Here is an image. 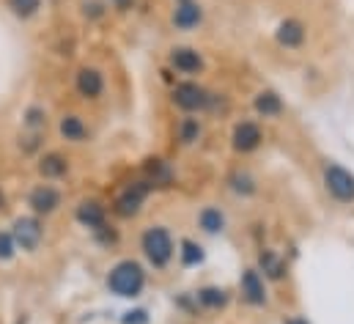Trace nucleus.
Returning a JSON list of instances; mask_svg holds the SVG:
<instances>
[{
    "instance_id": "1",
    "label": "nucleus",
    "mask_w": 354,
    "mask_h": 324,
    "mask_svg": "<svg viewBox=\"0 0 354 324\" xmlns=\"http://www.w3.org/2000/svg\"><path fill=\"white\" fill-rule=\"evenodd\" d=\"M104 283H107L110 294H115V297H121V300H135V297H140L143 289H146V269H143V264L135 261V258H121L118 264L110 267Z\"/></svg>"
},
{
    "instance_id": "2",
    "label": "nucleus",
    "mask_w": 354,
    "mask_h": 324,
    "mask_svg": "<svg viewBox=\"0 0 354 324\" xmlns=\"http://www.w3.org/2000/svg\"><path fill=\"white\" fill-rule=\"evenodd\" d=\"M140 250L154 269H165L176 255V242L165 226H149L140 234Z\"/></svg>"
},
{
    "instance_id": "3",
    "label": "nucleus",
    "mask_w": 354,
    "mask_h": 324,
    "mask_svg": "<svg viewBox=\"0 0 354 324\" xmlns=\"http://www.w3.org/2000/svg\"><path fill=\"white\" fill-rule=\"evenodd\" d=\"M171 99H174V105H176L178 110H184V113L192 116V113H206V110H212L217 96H214L209 88H203L201 82L184 80L174 88Z\"/></svg>"
},
{
    "instance_id": "4",
    "label": "nucleus",
    "mask_w": 354,
    "mask_h": 324,
    "mask_svg": "<svg viewBox=\"0 0 354 324\" xmlns=\"http://www.w3.org/2000/svg\"><path fill=\"white\" fill-rule=\"evenodd\" d=\"M149 192H151V184H149L146 179L127 184V187L115 195V201H113V215H115V217H124V220L138 217V215L143 212V204H146Z\"/></svg>"
},
{
    "instance_id": "5",
    "label": "nucleus",
    "mask_w": 354,
    "mask_h": 324,
    "mask_svg": "<svg viewBox=\"0 0 354 324\" xmlns=\"http://www.w3.org/2000/svg\"><path fill=\"white\" fill-rule=\"evenodd\" d=\"M324 190L338 204H354V173L338 162H330L324 168Z\"/></svg>"
},
{
    "instance_id": "6",
    "label": "nucleus",
    "mask_w": 354,
    "mask_h": 324,
    "mask_svg": "<svg viewBox=\"0 0 354 324\" xmlns=\"http://www.w3.org/2000/svg\"><path fill=\"white\" fill-rule=\"evenodd\" d=\"M11 237L17 242V250H25V253H36L39 244L44 240V226H41V217L36 215H25V217H17L14 226H11Z\"/></svg>"
},
{
    "instance_id": "7",
    "label": "nucleus",
    "mask_w": 354,
    "mask_h": 324,
    "mask_svg": "<svg viewBox=\"0 0 354 324\" xmlns=\"http://www.w3.org/2000/svg\"><path fill=\"white\" fill-rule=\"evenodd\" d=\"M64 204V192L55 187V184H36L30 192H28V209L30 215L36 217H50L61 209Z\"/></svg>"
},
{
    "instance_id": "8",
    "label": "nucleus",
    "mask_w": 354,
    "mask_h": 324,
    "mask_svg": "<svg viewBox=\"0 0 354 324\" xmlns=\"http://www.w3.org/2000/svg\"><path fill=\"white\" fill-rule=\"evenodd\" d=\"M264 143V129L256 121H239L231 132V149L236 154H253Z\"/></svg>"
},
{
    "instance_id": "9",
    "label": "nucleus",
    "mask_w": 354,
    "mask_h": 324,
    "mask_svg": "<svg viewBox=\"0 0 354 324\" xmlns=\"http://www.w3.org/2000/svg\"><path fill=\"white\" fill-rule=\"evenodd\" d=\"M75 91H77L80 99L96 102L104 93V75H102V69H96V66H80L75 72Z\"/></svg>"
},
{
    "instance_id": "10",
    "label": "nucleus",
    "mask_w": 354,
    "mask_h": 324,
    "mask_svg": "<svg viewBox=\"0 0 354 324\" xmlns=\"http://www.w3.org/2000/svg\"><path fill=\"white\" fill-rule=\"evenodd\" d=\"M239 291H242V300H245L248 305H253V308H264L266 303H269L264 278H261V272L253 269V267L242 272V278H239Z\"/></svg>"
},
{
    "instance_id": "11",
    "label": "nucleus",
    "mask_w": 354,
    "mask_h": 324,
    "mask_svg": "<svg viewBox=\"0 0 354 324\" xmlns=\"http://www.w3.org/2000/svg\"><path fill=\"white\" fill-rule=\"evenodd\" d=\"M75 220L88 228V231H96L99 226L107 223V206L99 201V198H83L77 206H75Z\"/></svg>"
},
{
    "instance_id": "12",
    "label": "nucleus",
    "mask_w": 354,
    "mask_h": 324,
    "mask_svg": "<svg viewBox=\"0 0 354 324\" xmlns=\"http://www.w3.org/2000/svg\"><path fill=\"white\" fill-rule=\"evenodd\" d=\"M36 170H39V176L44 181H58V179H66L69 176L72 162H69L66 154H61V152H44L39 157V162H36Z\"/></svg>"
},
{
    "instance_id": "13",
    "label": "nucleus",
    "mask_w": 354,
    "mask_h": 324,
    "mask_svg": "<svg viewBox=\"0 0 354 324\" xmlns=\"http://www.w3.org/2000/svg\"><path fill=\"white\" fill-rule=\"evenodd\" d=\"M171 66L181 75H201L206 69V61L195 47H174L171 50Z\"/></svg>"
},
{
    "instance_id": "14",
    "label": "nucleus",
    "mask_w": 354,
    "mask_h": 324,
    "mask_svg": "<svg viewBox=\"0 0 354 324\" xmlns=\"http://www.w3.org/2000/svg\"><path fill=\"white\" fill-rule=\"evenodd\" d=\"M58 135L66 141V143H86L91 138L88 124L83 121V116L77 113H64L61 121H58Z\"/></svg>"
},
{
    "instance_id": "15",
    "label": "nucleus",
    "mask_w": 354,
    "mask_h": 324,
    "mask_svg": "<svg viewBox=\"0 0 354 324\" xmlns=\"http://www.w3.org/2000/svg\"><path fill=\"white\" fill-rule=\"evenodd\" d=\"M305 36H308L305 25H302L299 19H294V17L283 19V22L277 25V30H274L277 44L286 47V50H297V47H302V44H305Z\"/></svg>"
},
{
    "instance_id": "16",
    "label": "nucleus",
    "mask_w": 354,
    "mask_h": 324,
    "mask_svg": "<svg viewBox=\"0 0 354 324\" xmlns=\"http://www.w3.org/2000/svg\"><path fill=\"white\" fill-rule=\"evenodd\" d=\"M171 22H174L176 30H195V28L203 22V8H201L195 0L176 3V11H174Z\"/></svg>"
},
{
    "instance_id": "17",
    "label": "nucleus",
    "mask_w": 354,
    "mask_h": 324,
    "mask_svg": "<svg viewBox=\"0 0 354 324\" xmlns=\"http://www.w3.org/2000/svg\"><path fill=\"white\" fill-rule=\"evenodd\" d=\"M195 300L201 308L206 311H223L228 303H231V294L223 289V286H201L195 291Z\"/></svg>"
},
{
    "instance_id": "18",
    "label": "nucleus",
    "mask_w": 354,
    "mask_h": 324,
    "mask_svg": "<svg viewBox=\"0 0 354 324\" xmlns=\"http://www.w3.org/2000/svg\"><path fill=\"white\" fill-rule=\"evenodd\" d=\"M253 110L261 116V118H277L283 110H286V105H283V99H280V93L277 91H259L256 93V99H253Z\"/></svg>"
},
{
    "instance_id": "19",
    "label": "nucleus",
    "mask_w": 354,
    "mask_h": 324,
    "mask_svg": "<svg viewBox=\"0 0 354 324\" xmlns=\"http://www.w3.org/2000/svg\"><path fill=\"white\" fill-rule=\"evenodd\" d=\"M143 173H146V181L151 184V190H154V187H171V184H174V170H171V165L165 160H160V157L146 160Z\"/></svg>"
},
{
    "instance_id": "20",
    "label": "nucleus",
    "mask_w": 354,
    "mask_h": 324,
    "mask_svg": "<svg viewBox=\"0 0 354 324\" xmlns=\"http://www.w3.org/2000/svg\"><path fill=\"white\" fill-rule=\"evenodd\" d=\"M259 272H261L264 280H283L286 278V261L274 250L264 247L259 253Z\"/></svg>"
},
{
    "instance_id": "21",
    "label": "nucleus",
    "mask_w": 354,
    "mask_h": 324,
    "mask_svg": "<svg viewBox=\"0 0 354 324\" xmlns=\"http://www.w3.org/2000/svg\"><path fill=\"white\" fill-rule=\"evenodd\" d=\"M225 212L220 209V206H203L201 209V215H198V226H201V231L203 234H209V237H217V234H223L225 231Z\"/></svg>"
},
{
    "instance_id": "22",
    "label": "nucleus",
    "mask_w": 354,
    "mask_h": 324,
    "mask_svg": "<svg viewBox=\"0 0 354 324\" xmlns=\"http://www.w3.org/2000/svg\"><path fill=\"white\" fill-rule=\"evenodd\" d=\"M228 187H231V192H236V195H242V198H250V195H256V190H259L256 179H253L248 170H234V173L228 176Z\"/></svg>"
},
{
    "instance_id": "23",
    "label": "nucleus",
    "mask_w": 354,
    "mask_h": 324,
    "mask_svg": "<svg viewBox=\"0 0 354 324\" xmlns=\"http://www.w3.org/2000/svg\"><path fill=\"white\" fill-rule=\"evenodd\" d=\"M3 3H6V8H8L17 19L28 22V19H33V17L41 11V3H44V0H3Z\"/></svg>"
},
{
    "instance_id": "24",
    "label": "nucleus",
    "mask_w": 354,
    "mask_h": 324,
    "mask_svg": "<svg viewBox=\"0 0 354 324\" xmlns=\"http://www.w3.org/2000/svg\"><path fill=\"white\" fill-rule=\"evenodd\" d=\"M178 141L184 143V146H192V143H198V138H201V132H203V127H201V118H195V116H184L181 121H178Z\"/></svg>"
},
{
    "instance_id": "25",
    "label": "nucleus",
    "mask_w": 354,
    "mask_h": 324,
    "mask_svg": "<svg viewBox=\"0 0 354 324\" xmlns=\"http://www.w3.org/2000/svg\"><path fill=\"white\" fill-rule=\"evenodd\" d=\"M22 127L28 132H44L47 129V110L41 105H30L25 113H22Z\"/></svg>"
},
{
    "instance_id": "26",
    "label": "nucleus",
    "mask_w": 354,
    "mask_h": 324,
    "mask_svg": "<svg viewBox=\"0 0 354 324\" xmlns=\"http://www.w3.org/2000/svg\"><path fill=\"white\" fill-rule=\"evenodd\" d=\"M178 247H181V250H178V258H181L184 267H198V264H203V247H201L198 242H192V240H181Z\"/></svg>"
},
{
    "instance_id": "27",
    "label": "nucleus",
    "mask_w": 354,
    "mask_h": 324,
    "mask_svg": "<svg viewBox=\"0 0 354 324\" xmlns=\"http://www.w3.org/2000/svg\"><path fill=\"white\" fill-rule=\"evenodd\" d=\"M93 240L102 244V247H113V244H118V231L110 223H104V226H99L93 231Z\"/></svg>"
},
{
    "instance_id": "28",
    "label": "nucleus",
    "mask_w": 354,
    "mask_h": 324,
    "mask_svg": "<svg viewBox=\"0 0 354 324\" xmlns=\"http://www.w3.org/2000/svg\"><path fill=\"white\" fill-rule=\"evenodd\" d=\"M17 253V242L11 237V231H0V261H11Z\"/></svg>"
},
{
    "instance_id": "29",
    "label": "nucleus",
    "mask_w": 354,
    "mask_h": 324,
    "mask_svg": "<svg viewBox=\"0 0 354 324\" xmlns=\"http://www.w3.org/2000/svg\"><path fill=\"white\" fill-rule=\"evenodd\" d=\"M83 14L88 19H102L107 14V6L102 0H83Z\"/></svg>"
},
{
    "instance_id": "30",
    "label": "nucleus",
    "mask_w": 354,
    "mask_h": 324,
    "mask_svg": "<svg viewBox=\"0 0 354 324\" xmlns=\"http://www.w3.org/2000/svg\"><path fill=\"white\" fill-rule=\"evenodd\" d=\"M121 324H149V314L143 308H135V311H127Z\"/></svg>"
},
{
    "instance_id": "31",
    "label": "nucleus",
    "mask_w": 354,
    "mask_h": 324,
    "mask_svg": "<svg viewBox=\"0 0 354 324\" xmlns=\"http://www.w3.org/2000/svg\"><path fill=\"white\" fill-rule=\"evenodd\" d=\"M113 6H115V8H129L132 0H113Z\"/></svg>"
},
{
    "instance_id": "32",
    "label": "nucleus",
    "mask_w": 354,
    "mask_h": 324,
    "mask_svg": "<svg viewBox=\"0 0 354 324\" xmlns=\"http://www.w3.org/2000/svg\"><path fill=\"white\" fill-rule=\"evenodd\" d=\"M286 324H308V319H302V316H291V319H286Z\"/></svg>"
},
{
    "instance_id": "33",
    "label": "nucleus",
    "mask_w": 354,
    "mask_h": 324,
    "mask_svg": "<svg viewBox=\"0 0 354 324\" xmlns=\"http://www.w3.org/2000/svg\"><path fill=\"white\" fill-rule=\"evenodd\" d=\"M6 209V195H3V190H0V212Z\"/></svg>"
},
{
    "instance_id": "34",
    "label": "nucleus",
    "mask_w": 354,
    "mask_h": 324,
    "mask_svg": "<svg viewBox=\"0 0 354 324\" xmlns=\"http://www.w3.org/2000/svg\"><path fill=\"white\" fill-rule=\"evenodd\" d=\"M176 3H187V0H176Z\"/></svg>"
}]
</instances>
